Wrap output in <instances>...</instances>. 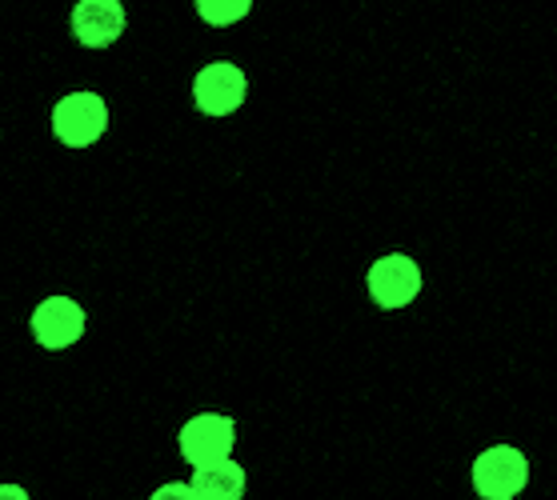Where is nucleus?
I'll return each instance as SVG.
<instances>
[{
	"instance_id": "f257e3e1",
	"label": "nucleus",
	"mask_w": 557,
	"mask_h": 500,
	"mask_svg": "<svg viewBox=\"0 0 557 500\" xmlns=\"http://www.w3.org/2000/svg\"><path fill=\"white\" fill-rule=\"evenodd\" d=\"M469 476L482 500H518L530 485V457L518 445H490L473 457Z\"/></svg>"
},
{
	"instance_id": "f03ea898",
	"label": "nucleus",
	"mask_w": 557,
	"mask_h": 500,
	"mask_svg": "<svg viewBox=\"0 0 557 500\" xmlns=\"http://www.w3.org/2000/svg\"><path fill=\"white\" fill-rule=\"evenodd\" d=\"M28 333L45 352H64L81 345L89 333V313L85 304L69 292H52V297L37 300V309L28 313Z\"/></svg>"
},
{
	"instance_id": "7ed1b4c3",
	"label": "nucleus",
	"mask_w": 557,
	"mask_h": 500,
	"mask_svg": "<svg viewBox=\"0 0 557 500\" xmlns=\"http://www.w3.org/2000/svg\"><path fill=\"white\" fill-rule=\"evenodd\" d=\"M366 288L377 309L401 313V309H409L421 297L425 273H421V264L413 257H406V252H385V257H377V261L369 264Z\"/></svg>"
},
{
	"instance_id": "20e7f679",
	"label": "nucleus",
	"mask_w": 557,
	"mask_h": 500,
	"mask_svg": "<svg viewBox=\"0 0 557 500\" xmlns=\"http://www.w3.org/2000/svg\"><path fill=\"white\" fill-rule=\"evenodd\" d=\"M109 133V104L97 92H69L52 104V137L64 149H89Z\"/></svg>"
},
{
	"instance_id": "39448f33",
	"label": "nucleus",
	"mask_w": 557,
	"mask_h": 500,
	"mask_svg": "<svg viewBox=\"0 0 557 500\" xmlns=\"http://www.w3.org/2000/svg\"><path fill=\"white\" fill-rule=\"evenodd\" d=\"M233 449H237V421L225 413H193L177 428V452L189 468L225 461Z\"/></svg>"
},
{
	"instance_id": "423d86ee",
	"label": "nucleus",
	"mask_w": 557,
	"mask_h": 500,
	"mask_svg": "<svg viewBox=\"0 0 557 500\" xmlns=\"http://www.w3.org/2000/svg\"><path fill=\"white\" fill-rule=\"evenodd\" d=\"M245 92H249V80L237 64L228 61L205 64V68H197V80H193V104L205 116H233L245 104Z\"/></svg>"
},
{
	"instance_id": "0eeeda50",
	"label": "nucleus",
	"mask_w": 557,
	"mask_h": 500,
	"mask_svg": "<svg viewBox=\"0 0 557 500\" xmlns=\"http://www.w3.org/2000/svg\"><path fill=\"white\" fill-rule=\"evenodd\" d=\"M128 16L121 0H81L73 9V33L85 49H109L125 33Z\"/></svg>"
},
{
	"instance_id": "6e6552de",
	"label": "nucleus",
	"mask_w": 557,
	"mask_h": 500,
	"mask_svg": "<svg viewBox=\"0 0 557 500\" xmlns=\"http://www.w3.org/2000/svg\"><path fill=\"white\" fill-rule=\"evenodd\" d=\"M189 488L197 500H245V492H249V473H245V464L225 457V461H216V464L193 468Z\"/></svg>"
},
{
	"instance_id": "1a4fd4ad",
	"label": "nucleus",
	"mask_w": 557,
	"mask_h": 500,
	"mask_svg": "<svg viewBox=\"0 0 557 500\" xmlns=\"http://www.w3.org/2000/svg\"><path fill=\"white\" fill-rule=\"evenodd\" d=\"M193 4H197V16L213 28L237 25V21H245L249 9H253V0H193Z\"/></svg>"
},
{
	"instance_id": "9d476101",
	"label": "nucleus",
	"mask_w": 557,
	"mask_h": 500,
	"mask_svg": "<svg viewBox=\"0 0 557 500\" xmlns=\"http://www.w3.org/2000/svg\"><path fill=\"white\" fill-rule=\"evenodd\" d=\"M149 500H197V497H193L189 480H161L149 492Z\"/></svg>"
},
{
	"instance_id": "9b49d317",
	"label": "nucleus",
	"mask_w": 557,
	"mask_h": 500,
	"mask_svg": "<svg viewBox=\"0 0 557 500\" xmlns=\"http://www.w3.org/2000/svg\"><path fill=\"white\" fill-rule=\"evenodd\" d=\"M0 500H33V492L16 480H0Z\"/></svg>"
}]
</instances>
